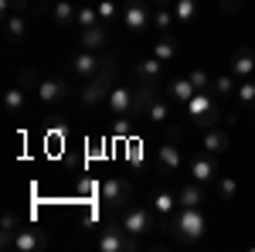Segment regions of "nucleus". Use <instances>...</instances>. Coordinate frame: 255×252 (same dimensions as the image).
<instances>
[{"mask_svg": "<svg viewBox=\"0 0 255 252\" xmlns=\"http://www.w3.org/2000/svg\"><path fill=\"white\" fill-rule=\"evenodd\" d=\"M167 229L174 232L177 242L194 246V242H201L208 235V215H204V208H177V215L170 218Z\"/></svg>", "mask_w": 255, "mask_h": 252, "instance_id": "nucleus-1", "label": "nucleus"}, {"mask_svg": "<svg viewBox=\"0 0 255 252\" xmlns=\"http://www.w3.org/2000/svg\"><path fill=\"white\" fill-rule=\"evenodd\" d=\"M113 75H116V61L113 58H106V68L99 72V75H92L85 85H82V92H79V102L85 106V109H92V106H99L102 99L113 92Z\"/></svg>", "mask_w": 255, "mask_h": 252, "instance_id": "nucleus-2", "label": "nucleus"}, {"mask_svg": "<svg viewBox=\"0 0 255 252\" xmlns=\"http://www.w3.org/2000/svg\"><path fill=\"white\" fill-rule=\"evenodd\" d=\"M184 116L191 119L194 126H201V130H211V126H218V119H221V109H218L211 92H194V99L184 106Z\"/></svg>", "mask_w": 255, "mask_h": 252, "instance_id": "nucleus-3", "label": "nucleus"}, {"mask_svg": "<svg viewBox=\"0 0 255 252\" xmlns=\"http://www.w3.org/2000/svg\"><path fill=\"white\" fill-rule=\"evenodd\" d=\"M123 229L129 235H150L157 229V212L150 205H126L123 208Z\"/></svg>", "mask_w": 255, "mask_h": 252, "instance_id": "nucleus-4", "label": "nucleus"}, {"mask_svg": "<svg viewBox=\"0 0 255 252\" xmlns=\"http://www.w3.org/2000/svg\"><path fill=\"white\" fill-rule=\"evenodd\" d=\"M123 27L129 34H146L153 27V7L146 0H129L123 3Z\"/></svg>", "mask_w": 255, "mask_h": 252, "instance_id": "nucleus-5", "label": "nucleus"}, {"mask_svg": "<svg viewBox=\"0 0 255 252\" xmlns=\"http://www.w3.org/2000/svg\"><path fill=\"white\" fill-rule=\"evenodd\" d=\"M136 89L129 85H113V92L106 96V109L113 113L116 119H126V116H136Z\"/></svg>", "mask_w": 255, "mask_h": 252, "instance_id": "nucleus-6", "label": "nucleus"}, {"mask_svg": "<svg viewBox=\"0 0 255 252\" xmlns=\"http://www.w3.org/2000/svg\"><path fill=\"white\" fill-rule=\"evenodd\" d=\"M129 198H133V184L126 177H106L102 181V201H106V208L123 212L129 205Z\"/></svg>", "mask_w": 255, "mask_h": 252, "instance_id": "nucleus-7", "label": "nucleus"}, {"mask_svg": "<svg viewBox=\"0 0 255 252\" xmlns=\"http://www.w3.org/2000/svg\"><path fill=\"white\" fill-rule=\"evenodd\" d=\"M187 174H191V181H197V184H204V188H211L218 181V154H197V157H191L187 160Z\"/></svg>", "mask_w": 255, "mask_h": 252, "instance_id": "nucleus-8", "label": "nucleus"}, {"mask_svg": "<svg viewBox=\"0 0 255 252\" xmlns=\"http://www.w3.org/2000/svg\"><path fill=\"white\" fill-rule=\"evenodd\" d=\"M129 249H136V235L126 232L123 222L102 229V235H99V252H129Z\"/></svg>", "mask_w": 255, "mask_h": 252, "instance_id": "nucleus-9", "label": "nucleus"}, {"mask_svg": "<svg viewBox=\"0 0 255 252\" xmlns=\"http://www.w3.org/2000/svg\"><path fill=\"white\" fill-rule=\"evenodd\" d=\"M106 68V61H102V51H92V48H79L75 55H72V75L82 78V82H89L92 75H99Z\"/></svg>", "mask_w": 255, "mask_h": 252, "instance_id": "nucleus-10", "label": "nucleus"}, {"mask_svg": "<svg viewBox=\"0 0 255 252\" xmlns=\"http://www.w3.org/2000/svg\"><path fill=\"white\" fill-rule=\"evenodd\" d=\"M34 92H38V102H41V106H58V102H65V99H68L72 85H68L65 78H41Z\"/></svg>", "mask_w": 255, "mask_h": 252, "instance_id": "nucleus-11", "label": "nucleus"}, {"mask_svg": "<svg viewBox=\"0 0 255 252\" xmlns=\"http://www.w3.org/2000/svg\"><path fill=\"white\" fill-rule=\"evenodd\" d=\"M184 167V154H180V147H177V140H167V143H160L157 147V171L163 177L177 174Z\"/></svg>", "mask_w": 255, "mask_h": 252, "instance_id": "nucleus-12", "label": "nucleus"}, {"mask_svg": "<svg viewBox=\"0 0 255 252\" xmlns=\"http://www.w3.org/2000/svg\"><path fill=\"white\" fill-rule=\"evenodd\" d=\"M150 208L157 212V218L163 222V225H170V218H174L177 208H180V201H177V191H170V188H157V191L150 194Z\"/></svg>", "mask_w": 255, "mask_h": 252, "instance_id": "nucleus-13", "label": "nucleus"}, {"mask_svg": "<svg viewBox=\"0 0 255 252\" xmlns=\"http://www.w3.org/2000/svg\"><path fill=\"white\" fill-rule=\"evenodd\" d=\"M194 92H197V89H194V82H191L187 75H180V78H170V82L163 85V96L170 99L174 106H180V109H184V106H187V102L194 99Z\"/></svg>", "mask_w": 255, "mask_h": 252, "instance_id": "nucleus-14", "label": "nucleus"}, {"mask_svg": "<svg viewBox=\"0 0 255 252\" xmlns=\"http://www.w3.org/2000/svg\"><path fill=\"white\" fill-rule=\"evenodd\" d=\"M177 201H180V208H204L208 188L197 184V181H184V184L177 188Z\"/></svg>", "mask_w": 255, "mask_h": 252, "instance_id": "nucleus-15", "label": "nucleus"}, {"mask_svg": "<svg viewBox=\"0 0 255 252\" xmlns=\"http://www.w3.org/2000/svg\"><path fill=\"white\" fill-rule=\"evenodd\" d=\"M177 17H174V0H157L153 10V34H174Z\"/></svg>", "mask_w": 255, "mask_h": 252, "instance_id": "nucleus-16", "label": "nucleus"}, {"mask_svg": "<svg viewBox=\"0 0 255 252\" xmlns=\"http://www.w3.org/2000/svg\"><path fill=\"white\" fill-rule=\"evenodd\" d=\"M170 109H174V102L167 96H153L146 102V109H143V119H146L150 126H163V123L170 119Z\"/></svg>", "mask_w": 255, "mask_h": 252, "instance_id": "nucleus-17", "label": "nucleus"}, {"mask_svg": "<svg viewBox=\"0 0 255 252\" xmlns=\"http://www.w3.org/2000/svg\"><path fill=\"white\" fill-rule=\"evenodd\" d=\"M48 246V235L41 232V229H20L14 235V249L17 252H41Z\"/></svg>", "mask_w": 255, "mask_h": 252, "instance_id": "nucleus-18", "label": "nucleus"}, {"mask_svg": "<svg viewBox=\"0 0 255 252\" xmlns=\"http://www.w3.org/2000/svg\"><path fill=\"white\" fill-rule=\"evenodd\" d=\"M228 68H232V75H235L238 82H242V78H252L255 75V51L252 48H238L235 55H232V65H228Z\"/></svg>", "mask_w": 255, "mask_h": 252, "instance_id": "nucleus-19", "label": "nucleus"}, {"mask_svg": "<svg viewBox=\"0 0 255 252\" xmlns=\"http://www.w3.org/2000/svg\"><path fill=\"white\" fill-rule=\"evenodd\" d=\"M163 68H167V65H163L160 58H153V55H150V58H143V61L136 65L139 85H157L160 78H163Z\"/></svg>", "mask_w": 255, "mask_h": 252, "instance_id": "nucleus-20", "label": "nucleus"}, {"mask_svg": "<svg viewBox=\"0 0 255 252\" xmlns=\"http://www.w3.org/2000/svg\"><path fill=\"white\" fill-rule=\"evenodd\" d=\"M106 41H109V34H106V24H96V27H82V31H79V48L102 51V48H106Z\"/></svg>", "mask_w": 255, "mask_h": 252, "instance_id": "nucleus-21", "label": "nucleus"}, {"mask_svg": "<svg viewBox=\"0 0 255 252\" xmlns=\"http://www.w3.org/2000/svg\"><path fill=\"white\" fill-rule=\"evenodd\" d=\"M201 147H204L208 154H225V150L232 147V140H228V133H225L221 126H211V130H204V136H201Z\"/></svg>", "mask_w": 255, "mask_h": 252, "instance_id": "nucleus-22", "label": "nucleus"}, {"mask_svg": "<svg viewBox=\"0 0 255 252\" xmlns=\"http://www.w3.org/2000/svg\"><path fill=\"white\" fill-rule=\"evenodd\" d=\"M153 58H160L163 65H170V61L180 55V48H177V38L174 34H157V41H153V51H150Z\"/></svg>", "mask_w": 255, "mask_h": 252, "instance_id": "nucleus-23", "label": "nucleus"}, {"mask_svg": "<svg viewBox=\"0 0 255 252\" xmlns=\"http://www.w3.org/2000/svg\"><path fill=\"white\" fill-rule=\"evenodd\" d=\"M24 106H27V92H24L20 85H10V89L3 92V113H7V116H20Z\"/></svg>", "mask_w": 255, "mask_h": 252, "instance_id": "nucleus-24", "label": "nucleus"}, {"mask_svg": "<svg viewBox=\"0 0 255 252\" xmlns=\"http://www.w3.org/2000/svg\"><path fill=\"white\" fill-rule=\"evenodd\" d=\"M197 14H201V3H197V0H174L177 27H187V24H194Z\"/></svg>", "mask_w": 255, "mask_h": 252, "instance_id": "nucleus-25", "label": "nucleus"}, {"mask_svg": "<svg viewBox=\"0 0 255 252\" xmlns=\"http://www.w3.org/2000/svg\"><path fill=\"white\" fill-rule=\"evenodd\" d=\"M51 17H55L58 27H72L75 17H79V7L72 0H58V3H51Z\"/></svg>", "mask_w": 255, "mask_h": 252, "instance_id": "nucleus-26", "label": "nucleus"}, {"mask_svg": "<svg viewBox=\"0 0 255 252\" xmlns=\"http://www.w3.org/2000/svg\"><path fill=\"white\" fill-rule=\"evenodd\" d=\"M0 225H3V229H0V246H3V249H14V235L24 229L20 218L14 212H3V222H0Z\"/></svg>", "mask_w": 255, "mask_h": 252, "instance_id": "nucleus-27", "label": "nucleus"}, {"mask_svg": "<svg viewBox=\"0 0 255 252\" xmlns=\"http://www.w3.org/2000/svg\"><path fill=\"white\" fill-rule=\"evenodd\" d=\"M235 99H238V106H245V109H255V75H252V78H242V82H238Z\"/></svg>", "mask_w": 255, "mask_h": 252, "instance_id": "nucleus-28", "label": "nucleus"}, {"mask_svg": "<svg viewBox=\"0 0 255 252\" xmlns=\"http://www.w3.org/2000/svg\"><path fill=\"white\" fill-rule=\"evenodd\" d=\"M7 38L14 41V44L27 38V20H24V14H7Z\"/></svg>", "mask_w": 255, "mask_h": 252, "instance_id": "nucleus-29", "label": "nucleus"}, {"mask_svg": "<svg viewBox=\"0 0 255 252\" xmlns=\"http://www.w3.org/2000/svg\"><path fill=\"white\" fill-rule=\"evenodd\" d=\"M211 89H215V96H221V99H232V96H235V89H238V78L232 75V72H228V75H215Z\"/></svg>", "mask_w": 255, "mask_h": 252, "instance_id": "nucleus-30", "label": "nucleus"}, {"mask_svg": "<svg viewBox=\"0 0 255 252\" xmlns=\"http://www.w3.org/2000/svg\"><path fill=\"white\" fill-rule=\"evenodd\" d=\"M215 191H218V201H235V194H238V181H235V177H221V174H218Z\"/></svg>", "mask_w": 255, "mask_h": 252, "instance_id": "nucleus-31", "label": "nucleus"}, {"mask_svg": "<svg viewBox=\"0 0 255 252\" xmlns=\"http://www.w3.org/2000/svg\"><path fill=\"white\" fill-rule=\"evenodd\" d=\"M96 7H99V20H102V24L123 17V3H119V0H99Z\"/></svg>", "mask_w": 255, "mask_h": 252, "instance_id": "nucleus-32", "label": "nucleus"}, {"mask_svg": "<svg viewBox=\"0 0 255 252\" xmlns=\"http://www.w3.org/2000/svg\"><path fill=\"white\" fill-rule=\"evenodd\" d=\"M96 24H102L99 20V7H89V3H82L79 7V17H75V27H96Z\"/></svg>", "mask_w": 255, "mask_h": 252, "instance_id": "nucleus-33", "label": "nucleus"}, {"mask_svg": "<svg viewBox=\"0 0 255 252\" xmlns=\"http://www.w3.org/2000/svg\"><path fill=\"white\" fill-rule=\"evenodd\" d=\"M187 78L194 82V89H197V92H211V82H215V78L208 75L204 68H191V72H187Z\"/></svg>", "mask_w": 255, "mask_h": 252, "instance_id": "nucleus-34", "label": "nucleus"}, {"mask_svg": "<svg viewBox=\"0 0 255 252\" xmlns=\"http://www.w3.org/2000/svg\"><path fill=\"white\" fill-rule=\"evenodd\" d=\"M27 10V0H3V17L7 14H24Z\"/></svg>", "mask_w": 255, "mask_h": 252, "instance_id": "nucleus-35", "label": "nucleus"}, {"mask_svg": "<svg viewBox=\"0 0 255 252\" xmlns=\"http://www.w3.org/2000/svg\"><path fill=\"white\" fill-rule=\"evenodd\" d=\"M218 3H221L225 14H238V10H242V0H218Z\"/></svg>", "mask_w": 255, "mask_h": 252, "instance_id": "nucleus-36", "label": "nucleus"}, {"mask_svg": "<svg viewBox=\"0 0 255 252\" xmlns=\"http://www.w3.org/2000/svg\"><path fill=\"white\" fill-rule=\"evenodd\" d=\"M119 3H129V0H119Z\"/></svg>", "mask_w": 255, "mask_h": 252, "instance_id": "nucleus-37", "label": "nucleus"}, {"mask_svg": "<svg viewBox=\"0 0 255 252\" xmlns=\"http://www.w3.org/2000/svg\"><path fill=\"white\" fill-rule=\"evenodd\" d=\"M48 3H58V0H48Z\"/></svg>", "mask_w": 255, "mask_h": 252, "instance_id": "nucleus-38", "label": "nucleus"}]
</instances>
